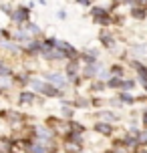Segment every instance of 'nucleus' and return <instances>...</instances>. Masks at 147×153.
<instances>
[{
  "label": "nucleus",
  "mask_w": 147,
  "mask_h": 153,
  "mask_svg": "<svg viewBox=\"0 0 147 153\" xmlns=\"http://www.w3.org/2000/svg\"><path fill=\"white\" fill-rule=\"evenodd\" d=\"M30 153H47V151H45V147H40V145H30Z\"/></svg>",
  "instance_id": "nucleus-6"
},
{
  "label": "nucleus",
  "mask_w": 147,
  "mask_h": 153,
  "mask_svg": "<svg viewBox=\"0 0 147 153\" xmlns=\"http://www.w3.org/2000/svg\"><path fill=\"white\" fill-rule=\"evenodd\" d=\"M0 34H2V30H0Z\"/></svg>",
  "instance_id": "nucleus-10"
},
{
  "label": "nucleus",
  "mask_w": 147,
  "mask_h": 153,
  "mask_svg": "<svg viewBox=\"0 0 147 153\" xmlns=\"http://www.w3.org/2000/svg\"><path fill=\"white\" fill-rule=\"evenodd\" d=\"M48 81H53V83H56V85H62L61 75H48Z\"/></svg>",
  "instance_id": "nucleus-5"
},
{
  "label": "nucleus",
  "mask_w": 147,
  "mask_h": 153,
  "mask_svg": "<svg viewBox=\"0 0 147 153\" xmlns=\"http://www.w3.org/2000/svg\"><path fill=\"white\" fill-rule=\"evenodd\" d=\"M145 125H147V115H145Z\"/></svg>",
  "instance_id": "nucleus-9"
},
{
  "label": "nucleus",
  "mask_w": 147,
  "mask_h": 153,
  "mask_svg": "<svg viewBox=\"0 0 147 153\" xmlns=\"http://www.w3.org/2000/svg\"><path fill=\"white\" fill-rule=\"evenodd\" d=\"M18 101H20L22 105H28V103H32V101H34V95H32V93H20Z\"/></svg>",
  "instance_id": "nucleus-3"
},
{
  "label": "nucleus",
  "mask_w": 147,
  "mask_h": 153,
  "mask_svg": "<svg viewBox=\"0 0 147 153\" xmlns=\"http://www.w3.org/2000/svg\"><path fill=\"white\" fill-rule=\"evenodd\" d=\"M10 14H12L14 22H26L28 20V10L26 8H16L14 12H10Z\"/></svg>",
  "instance_id": "nucleus-1"
},
{
  "label": "nucleus",
  "mask_w": 147,
  "mask_h": 153,
  "mask_svg": "<svg viewBox=\"0 0 147 153\" xmlns=\"http://www.w3.org/2000/svg\"><path fill=\"white\" fill-rule=\"evenodd\" d=\"M133 16H137V18H143V10H133Z\"/></svg>",
  "instance_id": "nucleus-8"
},
{
  "label": "nucleus",
  "mask_w": 147,
  "mask_h": 153,
  "mask_svg": "<svg viewBox=\"0 0 147 153\" xmlns=\"http://www.w3.org/2000/svg\"><path fill=\"white\" fill-rule=\"evenodd\" d=\"M8 73H10V69H8L6 65L0 61V76H8Z\"/></svg>",
  "instance_id": "nucleus-4"
},
{
  "label": "nucleus",
  "mask_w": 147,
  "mask_h": 153,
  "mask_svg": "<svg viewBox=\"0 0 147 153\" xmlns=\"http://www.w3.org/2000/svg\"><path fill=\"white\" fill-rule=\"evenodd\" d=\"M97 129H99L101 133H109V131H111V127H109V125H97Z\"/></svg>",
  "instance_id": "nucleus-7"
},
{
  "label": "nucleus",
  "mask_w": 147,
  "mask_h": 153,
  "mask_svg": "<svg viewBox=\"0 0 147 153\" xmlns=\"http://www.w3.org/2000/svg\"><path fill=\"white\" fill-rule=\"evenodd\" d=\"M4 117H6V121L10 123V125H18V123L22 121L20 113H16V111H6V113H4Z\"/></svg>",
  "instance_id": "nucleus-2"
}]
</instances>
